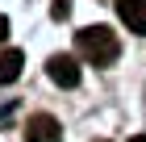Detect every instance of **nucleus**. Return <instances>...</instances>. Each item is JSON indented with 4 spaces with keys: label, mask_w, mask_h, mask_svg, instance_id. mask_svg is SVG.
Wrapping results in <instances>:
<instances>
[{
    "label": "nucleus",
    "mask_w": 146,
    "mask_h": 142,
    "mask_svg": "<svg viewBox=\"0 0 146 142\" xmlns=\"http://www.w3.org/2000/svg\"><path fill=\"white\" fill-rule=\"evenodd\" d=\"M75 50H79V59H88L92 67H109L121 55V42H117V33H113L109 25H88V29L75 33Z\"/></svg>",
    "instance_id": "f257e3e1"
},
{
    "label": "nucleus",
    "mask_w": 146,
    "mask_h": 142,
    "mask_svg": "<svg viewBox=\"0 0 146 142\" xmlns=\"http://www.w3.org/2000/svg\"><path fill=\"white\" fill-rule=\"evenodd\" d=\"M25 138L29 142H63V125L50 113H34V117L25 121Z\"/></svg>",
    "instance_id": "f03ea898"
},
{
    "label": "nucleus",
    "mask_w": 146,
    "mask_h": 142,
    "mask_svg": "<svg viewBox=\"0 0 146 142\" xmlns=\"http://www.w3.org/2000/svg\"><path fill=\"white\" fill-rule=\"evenodd\" d=\"M46 75L54 79L58 88H75V84H79V63H75V55H50Z\"/></svg>",
    "instance_id": "7ed1b4c3"
},
{
    "label": "nucleus",
    "mask_w": 146,
    "mask_h": 142,
    "mask_svg": "<svg viewBox=\"0 0 146 142\" xmlns=\"http://www.w3.org/2000/svg\"><path fill=\"white\" fill-rule=\"evenodd\" d=\"M117 17L129 25V33L146 38V0H117Z\"/></svg>",
    "instance_id": "20e7f679"
},
{
    "label": "nucleus",
    "mask_w": 146,
    "mask_h": 142,
    "mask_svg": "<svg viewBox=\"0 0 146 142\" xmlns=\"http://www.w3.org/2000/svg\"><path fill=\"white\" fill-rule=\"evenodd\" d=\"M21 67H25V59H21V50H0V84H13V79L21 75Z\"/></svg>",
    "instance_id": "39448f33"
},
{
    "label": "nucleus",
    "mask_w": 146,
    "mask_h": 142,
    "mask_svg": "<svg viewBox=\"0 0 146 142\" xmlns=\"http://www.w3.org/2000/svg\"><path fill=\"white\" fill-rule=\"evenodd\" d=\"M50 17H54V21H67L71 17V0H54V4H50Z\"/></svg>",
    "instance_id": "423d86ee"
},
{
    "label": "nucleus",
    "mask_w": 146,
    "mask_h": 142,
    "mask_svg": "<svg viewBox=\"0 0 146 142\" xmlns=\"http://www.w3.org/2000/svg\"><path fill=\"white\" fill-rule=\"evenodd\" d=\"M4 38H9V17L0 13V42H4Z\"/></svg>",
    "instance_id": "0eeeda50"
},
{
    "label": "nucleus",
    "mask_w": 146,
    "mask_h": 142,
    "mask_svg": "<svg viewBox=\"0 0 146 142\" xmlns=\"http://www.w3.org/2000/svg\"><path fill=\"white\" fill-rule=\"evenodd\" d=\"M129 142H146V134H134V138H129Z\"/></svg>",
    "instance_id": "6e6552de"
},
{
    "label": "nucleus",
    "mask_w": 146,
    "mask_h": 142,
    "mask_svg": "<svg viewBox=\"0 0 146 142\" xmlns=\"http://www.w3.org/2000/svg\"><path fill=\"white\" fill-rule=\"evenodd\" d=\"M96 142H104V138H96Z\"/></svg>",
    "instance_id": "1a4fd4ad"
}]
</instances>
